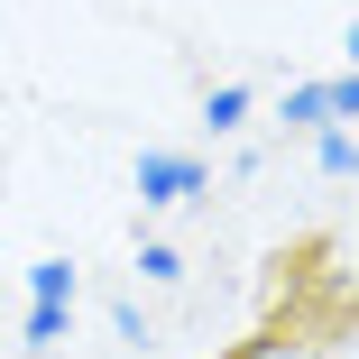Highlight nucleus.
<instances>
[{
	"mask_svg": "<svg viewBox=\"0 0 359 359\" xmlns=\"http://www.w3.org/2000/svg\"><path fill=\"white\" fill-rule=\"evenodd\" d=\"M203 194V166L175 157V148H148L138 157V203H194Z\"/></svg>",
	"mask_w": 359,
	"mask_h": 359,
	"instance_id": "1",
	"label": "nucleus"
},
{
	"mask_svg": "<svg viewBox=\"0 0 359 359\" xmlns=\"http://www.w3.org/2000/svg\"><path fill=\"white\" fill-rule=\"evenodd\" d=\"M231 359H323V350H313L304 332H258V341H240Z\"/></svg>",
	"mask_w": 359,
	"mask_h": 359,
	"instance_id": "2",
	"label": "nucleus"
},
{
	"mask_svg": "<svg viewBox=\"0 0 359 359\" xmlns=\"http://www.w3.org/2000/svg\"><path fill=\"white\" fill-rule=\"evenodd\" d=\"M28 285H37V304H74V267H65V258H37Z\"/></svg>",
	"mask_w": 359,
	"mask_h": 359,
	"instance_id": "3",
	"label": "nucleus"
},
{
	"mask_svg": "<svg viewBox=\"0 0 359 359\" xmlns=\"http://www.w3.org/2000/svg\"><path fill=\"white\" fill-rule=\"evenodd\" d=\"M285 120H295V129H323V120H332L323 83H295V93H285Z\"/></svg>",
	"mask_w": 359,
	"mask_h": 359,
	"instance_id": "4",
	"label": "nucleus"
},
{
	"mask_svg": "<svg viewBox=\"0 0 359 359\" xmlns=\"http://www.w3.org/2000/svg\"><path fill=\"white\" fill-rule=\"evenodd\" d=\"M240 111H249V93H240V83H222V93L203 102V120H212V129H240Z\"/></svg>",
	"mask_w": 359,
	"mask_h": 359,
	"instance_id": "5",
	"label": "nucleus"
},
{
	"mask_svg": "<svg viewBox=\"0 0 359 359\" xmlns=\"http://www.w3.org/2000/svg\"><path fill=\"white\" fill-rule=\"evenodd\" d=\"M323 175H359V138H341V129H323Z\"/></svg>",
	"mask_w": 359,
	"mask_h": 359,
	"instance_id": "6",
	"label": "nucleus"
},
{
	"mask_svg": "<svg viewBox=\"0 0 359 359\" xmlns=\"http://www.w3.org/2000/svg\"><path fill=\"white\" fill-rule=\"evenodd\" d=\"M138 276H157V285H175V276H184V258H175L166 240H148V249H138Z\"/></svg>",
	"mask_w": 359,
	"mask_h": 359,
	"instance_id": "7",
	"label": "nucleus"
},
{
	"mask_svg": "<svg viewBox=\"0 0 359 359\" xmlns=\"http://www.w3.org/2000/svg\"><path fill=\"white\" fill-rule=\"evenodd\" d=\"M323 102H332V120H359V74H332Z\"/></svg>",
	"mask_w": 359,
	"mask_h": 359,
	"instance_id": "8",
	"label": "nucleus"
},
{
	"mask_svg": "<svg viewBox=\"0 0 359 359\" xmlns=\"http://www.w3.org/2000/svg\"><path fill=\"white\" fill-rule=\"evenodd\" d=\"M55 332H65V304H37V313H28V341H37V350H46V341H55Z\"/></svg>",
	"mask_w": 359,
	"mask_h": 359,
	"instance_id": "9",
	"label": "nucleus"
},
{
	"mask_svg": "<svg viewBox=\"0 0 359 359\" xmlns=\"http://www.w3.org/2000/svg\"><path fill=\"white\" fill-rule=\"evenodd\" d=\"M350 74H359V28H350Z\"/></svg>",
	"mask_w": 359,
	"mask_h": 359,
	"instance_id": "10",
	"label": "nucleus"
}]
</instances>
